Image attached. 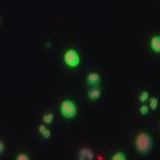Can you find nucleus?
<instances>
[{
	"mask_svg": "<svg viewBox=\"0 0 160 160\" xmlns=\"http://www.w3.org/2000/svg\"><path fill=\"white\" fill-rule=\"evenodd\" d=\"M134 144L139 153L143 155L148 154L152 148L151 136L148 132H141L135 138Z\"/></svg>",
	"mask_w": 160,
	"mask_h": 160,
	"instance_id": "1",
	"label": "nucleus"
},
{
	"mask_svg": "<svg viewBox=\"0 0 160 160\" xmlns=\"http://www.w3.org/2000/svg\"><path fill=\"white\" fill-rule=\"evenodd\" d=\"M60 111L63 118L67 119H71L77 116V106L74 102L70 100H65L61 103Z\"/></svg>",
	"mask_w": 160,
	"mask_h": 160,
	"instance_id": "2",
	"label": "nucleus"
},
{
	"mask_svg": "<svg viewBox=\"0 0 160 160\" xmlns=\"http://www.w3.org/2000/svg\"><path fill=\"white\" fill-rule=\"evenodd\" d=\"M64 62L69 68H77L80 64V56L78 52L74 49H69L64 53Z\"/></svg>",
	"mask_w": 160,
	"mask_h": 160,
	"instance_id": "3",
	"label": "nucleus"
},
{
	"mask_svg": "<svg viewBox=\"0 0 160 160\" xmlns=\"http://www.w3.org/2000/svg\"><path fill=\"white\" fill-rule=\"evenodd\" d=\"M93 152L91 149L86 148V149H81L78 153V158L79 160L85 159H92L93 158Z\"/></svg>",
	"mask_w": 160,
	"mask_h": 160,
	"instance_id": "4",
	"label": "nucleus"
},
{
	"mask_svg": "<svg viewBox=\"0 0 160 160\" xmlns=\"http://www.w3.org/2000/svg\"><path fill=\"white\" fill-rule=\"evenodd\" d=\"M86 82L92 86H96L101 82V76L97 72H91L86 77Z\"/></svg>",
	"mask_w": 160,
	"mask_h": 160,
	"instance_id": "5",
	"label": "nucleus"
},
{
	"mask_svg": "<svg viewBox=\"0 0 160 160\" xmlns=\"http://www.w3.org/2000/svg\"><path fill=\"white\" fill-rule=\"evenodd\" d=\"M101 96H102V91L99 88L93 87L87 91V97L91 101H97Z\"/></svg>",
	"mask_w": 160,
	"mask_h": 160,
	"instance_id": "6",
	"label": "nucleus"
},
{
	"mask_svg": "<svg viewBox=\"0 0 160 160\" xmlns=\"http://www.w3.org/2000/svg\"><path fill=\"white\" fill-rule=\"evenodd\" d=\"M150 46L151 49L159 53L160 52V37L159 36H154L151 40H150Z\"/></svg>",
	"mask_w": 160,
	"mask_h": 160,
	"instance_id": "7",
	"label": "nucleus"
},
{
	"mask_svg": "<svg viewBox=\"0 0 160 160\" xmlns=\"http://www.w3.org/2000/svg\"><path fill=\"white\" fill-rule=\"evenodd\" d=\"M111 159L112 160H126V156L125 153H123V152H121V151H118V152H116V153H115V154L112 156Z\"/></svg>",
	"mask_w": 160,
	"mask_h": 160,
	"instance_id": "8",
	"label": "nucleus"
},
{
	"mask_svg": "<svg viewBox=\"0 0 160 160\" xmlns=\"http://www.w3.org/2000/svg\"><path fill=\"white\" fill-rule=\"evenodd\" d=\"M53 114L52 113H48V114L45 115L44 117H43V122L46 124V125H50L52 124V120H53Z\"/></svg>",
	"mask_w": 160,
	"mask_h": 160,
	"instance_id": "9",
	"label": "nucleus"
},
{
	"mask_svg": "<svg viewBox=\"0 0 160 160\" xmlns=\"http://www.w3.org/2000/svg\"><path fill=\"white\" fill-rule=\"evenodd\" d=\"M149 106H150V109H157L158 106V98H151L150 101H149Z\"/></svg>",
	"mask_w": 160,
	"mask_h": 160,
	"instance_id": "10",
	"label": "nucleus"
},
{
	"mask_svg": "<svg viewBox=\"0 0 160 160\" xmlns=\"http://www.w3.org/2000/svg\"><path fill=\"white\" fill-rule=\"evenodd\" d=\"M139 99L142 102H145L148 99H149V93L147 91H143L141 92L140 96H139Z\"/></svg>",
	"mask_w": 160,
	"mask_h": 160,
	"instance_id": "11",
	"label": "nucleus"
},
{
	"mask_svg": "<svg viewBox=\"0 0 160 160\" xmlns=\"http://www.w3.org/2000/svg\"><path fill=\"white\" fill-rule=\"evenodd\" d=\"M16 160H29L30 158L28 154H25V153H21V154H18L15 158Z\"/></svg>",
	"mask_w": 160,
	"mask_h": 160,
	"instance_id": "12",
	"label": "nucleus"
},
{
	"mask_svg": "<svg viewBox=\"0 0 160 160\" xmlns=\"http://www.w3.org/2000/svg\"><path fill=\"white\" fill-rule=\"evenodd\" d=\"M140 112H141V114L143 115V116L148 114V112H149V108H148L146 105H142V106H141V108H140Z\"/></svg>",
	"mask_w": 160,
	"mask_h": 160,
	"instance_id": "13",
	"label": "nucleus"
},
{
	"mask_svg": "<svg viewBox=\"0 0 160 160\" xmlns=\"http://www.w3.org/2000/svg\"><path fill=\"white\" fill-rule=\"evenodd\" d=\"M42 135H43V137L45 138V139H48V138H50V136H51V131L48 130V129H46V131L42 133Z\"/></svg>",
	"mask_w": 160,
	"mask_h": 160,
	"instance_id": "14",
	"label": "nucleus"
},
{
	"mask_svg": "<svg viewBox=\"0 0 160 160\" xmlns=\"http://www.w3.org/2000/svg\"><path fill=\"white\" fill-rule=\"evenodd\" d=\"M5 149H6V145L0 140V154H2L5 151Z\"/></svg>",
	"mask_w": 160,
	"mask_h": 160,
	"instance_id": "15",
	"label": "nucleus"
},
{
	"mask_svg": "<svg viewBox=\"0 0 160 160\" xmlns=\"http://www.w3.org/2000/svg\"><path fill=\"white\" fill-rule=\"evenodd\" d=\"M46 126H44V125H40V126H38V132H39L41 134H42L44 132L46 131Z\"/></svg>",
	"mask_w": 160,
	"mask_h": 160,
	"instance_id": "16",
	"label": "nucleus"
}]
</instances>
